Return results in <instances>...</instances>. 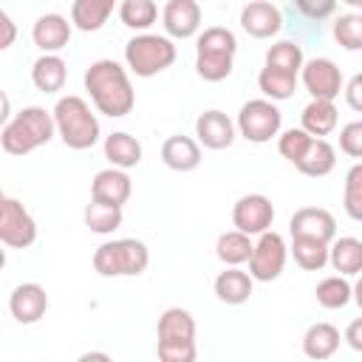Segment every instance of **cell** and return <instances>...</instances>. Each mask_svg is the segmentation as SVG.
Here are the masks:
<instances>
[{
  "mask_svg": "<svg viewBox=\"0 0 362 362\" xmlns=\"http://www.w3.org/2000/svg\"><path fill=\"white\" fill-rule=\"evenodd\" d=\"M252 274L240 272L235 266H226L218 277H215V297L226 305H243L252 297Z\"/></svg>",
  "mask_w": 362,
  "mask_h": 362,
  "instance_id": "23",
  "label": "cell"
},
{
  "mask_svg": "<svg viewBox=\"0 0 362 362\" xmlns=\"http://www.w3.org/2000/svg\"><path fill=\"white\" fill-rule=\"evenodd\" d=\"M288 232H291V238H314L322 243H334L337 221L322 206H300L288 221Z\"/></svg>",
  "mask_w": 362,
  "mask_h": 362,
  "instance_id": "12",
  "label": "cell"
},
{
  "mask_svg": "<svg viewBox=\"0 0 362 362\" xmlns=\"http://www.w3.org/2000/svg\"><path fill=\"white\" fill-rule=\"evenodd\" d=\"M57 136L54 113H48L40 105H28L11 116L8 124L0 130V144L8 156H28L31 150L48 144Z\"/></svg>",
  "mask_w": 362,
  "mask_h": 362,
  "instance_id": "2",
  "label": "cell"
},
{
  "mask_svg": "<svg viewBox=\"0 0 362 362\" xmlns=\"http://www.w3.org/2000/svg\"><path fill=\"white\" fill-rule=\"evenodd\" d=\"M311 141H314V139H311L303 127H291V130L280 133V139H277V150H280V156H283L286 161H291V164L297 167L300 158L305 156V150H308Z\"/></svg>",
  "mask_w": 362,
  "mask_h": 362,
  "instance_id": "38",
  "label": "cell"
},
{
  "mask_svg": "<svg viewBox=\"0 0 362 362\" xmlns=\"http://www.w3.org/2000/svg\"><path fill=\"white\" fill-rule=\"evenodd\" d=\"M85 90L99 113L110 119H122L136 105V90L130 85L127 71L116 59H96L85 71Z\"/></svg>",
  "mask_w": 362,
  "mask_h": 362,
  "instance_id": "1",
  "label": "cell"
},
{
  "mask_svg": "<svg viewBox=\"0 0 362 362\" xmlns=\"http://www.w3.org/2000/svg\"><path fill=\"white\" fill-rule=\"evenodd\" d=\"M342 206L351 221L362 223V161H356L345 173V187H342Z\"/></svg>",
  "mask_w": 362,
  "mask_h": 362,
  "instance_id": "36",
  "label": "cell"
},
{
  "mask_svg": "<svg viewBox=\"0 0 362 362\" xmlns=\"http://www.w3.org/2000/svg\"><path fill=\"white\" fill-rule=\"evenodd\" d=\"M339 342L342 339H339V328L337 325H331V322H314L303 334V354L311 362H322V359H331L339 351Z\"/></svg>",
  "mask_w": 362,
  "mask_h": 362,
  "instance_id": "21",
  "label": "cell"
},
{
  "mask_svg": "<svg viewBox=\"0 0 362 362\" xmlns=\"http://www.w3.org/2000/svg\"><path fill=\"white\" fill-rule=\"evenodd\" d=\"M339 150L351 158H362V119L348 122L339 130Z\"/></svg>",
  "mask_w": 362,
  "mask_h": 362,
  "instance_id": "40",
  "label": "cell"
},
{
  "mask_svg": "<svg viewBox=\"0 0 362 362\" xmlns=\"http://www.w3.org/2000/svg\"><path fill=\"white\" fill-rule=\"evenodd\" d=\"M238 54V37L223 25H209L198 34L195 42V71L206 82H221L232 74Z\"/></svg>",
  "mask_w": 362,
  "mask_h": 362,
  "instance_id": "4",
  "label": "cell"
},
{
  "mask_svg": "<svg viewBox=\"0 0 362 362\" xmlns=\"http://www.w3.org/2000/svg\"><path fill=\"white\" fill-rule=\"evenodd\" d=\"M342 90H345V102H348L356 113H362V74H354Z\"/></svg>",
  "mask_w": 362,
  "mask_h": 362,
  "instance_id": "42",
  "label": "cell"
},
{
  "mask_svg": "<svg viewBox=\"0 0 362 362\" xmlns=\"http://www.w3.org/2000/svg\"><path fill=\"white\" fill-rule=\"evenodd\" d=\"M328 249H331V243H322L314 238H291V246H288V252L294 255V263L303 272L325 269L328 266Z\"/></svg>",
  "mask_w": 362,
  "mask_h": 362,
  "instance_id": "30",
  "label": "cell"
},
{
  "mask_svg": "<svg viewBox=\"0 0 362 362\" xmlns=\"http://www.w3.org/2000/svg\"><path fill=\"white\" fill-rule=\"evenodd\" d=\"M294 8L305 14L308 20H325L337 11V3L334 0H294Z\"/></svg>",
  "mask_w": 362,
  "mask_h": 362,
  "instance_id": "41",
  "label": "cell"
},
{
  "mask_svg": "<svg viewBox=\"0 0 362 362\" xmlns=\"http://www.w3.org/2000/svg\"><path fill=\"white\" fill-rule=\"evenodd\" d=\"M0 240L8 249H28L37 240V221L11 195L0 201Z\"/></svg>",
  "mask_w": 362,
  "mask_h": 362,
  "instance_id": "8",
  "label": "cell"
},
{
  "mask_svg": "<svg viewBox=\"0 0 362 362\" xmlns=\"http://www.w3.org/2000/svg\"><path fill=\"white\" fill-rule=\"evenodd\" d=\"M240 28L255 37V40H269L274 34H280L283 28V14L274 3L269 0H255V3H246L240 8Z\"/></svg>",
  "mask_w": 362,
  "mask_h": 362,
  "instance_id": "13",
  "label": "cell"
},
{
  "mask_svg": "<svg viewBox=\"0 0 362 362\" xmlns=\"http://www.w3.org/2000/svg\"><path fill=\"white\" fill-rule=\"evenodd\" d=\"M334 40L345 51H362V14H339L334 20Z\"/></svg>",
  "mask_w": 362,
  "mask_h": 362,
  "instance_id": "37",
  "label": "cell"
},
{
  "mask_svg": "<svg viewBox=\"0 0 362 362\" xmlns=\"http://www.w3.org/2000/svg\"><path fill=\"white\" fill-rule=\"evenodd\" d=\"M345 342H348L356 354H362V317H356V320L348 322V328H345Z\"/></svg>",
  "mask_w": 362,
  "mask_h": 362,
  "instance_id": "43",
  "label": "cell"
},
{
  "mask_svg": "<svg viewBox=\"0 0 362 362\" xmlns=\"http://www.w3.org/2000/svg\"><path fill=\"white\" fill-rule=\"evenodd\" d=\"M286 257H288V246L283 240V235L277 232H266L255 240V252L249 257V274L257 283H272L283 274L286 269Z\"/></svg>",
  "mask_w": 362,
  "mask_h": 362,
  "instance_id": "9",
  "label": "cell"
},
{
  "mask_svg": "<svg viewBox=\"0 0 362 362\" xmlns=\"http://www.w3.org/2000/svg\"><path fill=\"white\" fill-rule=\"evenodd\" d=\"M232 223H235V229L238 232H243V235H266V232H272V223H274V206H272V201L266 198V195H260V192H252V195H243V198H238L235 201V206H232Z\"/></svg>",
  "mask_w": 362,
  "mask_h": 362,
  "instance_id": "10",
  "label": "cell"
},
{
  "mask_svg": "<svg viewBox=\"0 0 362 362\" xmlns=\"http://www.w3.org/2000/svg\"><path fill=\"white\" fill-rule=\"evenodd\" d=\"M54 124H57V136L62 139L65 147L71 150H90L99 141V119L90 110V105L82 96H59L54 105Z\"/></svg>",
  "mask_w": 362,
  "mask_h": 362,
  "instance_id": "3",
  "label": "cell"
},
{
  "mask_svg": "<svg viewBox=\"0 0 362 362\" xmlns=\"http://www.w3.org/2000/svg\"><path fill=\"white\" fill-rule=\"evenodd\" d=\"M150 266V249L136 238L105 240L93 252V269L102 277H139Z\"/></svg>",
  "mask_w": 362,
  "mask_h": 362,
  "instance_id": "5",
  "label": "cell"
},
{
  "mask_svg": "<svg viewBox=\"0 0 362 362\" xmlns=\"http://www.w3.org/2000/svg\"><path fill=\"white\" fill-rule=\"evenodd\" d=\"M178 51L173 45L170 37H158V34H136L133 40H127L124 45V62L136 76H156L161 71H167L175 62Z\"/></svg>",
  "mask_w": 362,
  "mask_h": 362,
  "instance_id": "6",
  "label": "cell"
},
{
  "mask_svg": "<svg viewBox=\"0 0 362 362\" xmlns=\"http://www.w3.org/2000/svg\"><path fill=\"white\" fill-rule=\"evenodd\" d=\"M105 158L116 170H130L141 161V141L124 130H116L105 136Z\"/></svg>",
  "mask_w": 362,
  "mask_h": 362,
  "instance_id": "24",
  "label": "cell"
},
{
  "mask_svg": "<svg viewBox=\"0 0 362 362\" xmlns=\"http://www.w3.org/2000/svg\"><path fill=\"white\" fill-rule=\"evenodd\" d=\"M334 167H337V150H334V144H331L328 139H314V141L308 144L305 156H303L300 164H297V170H300L303 175H311V178H322V175H328Z\"/></svg>",
  "mask_w": 362,
  "mask_h": 362,
  "instance_id": "28",
  "label": "cell"
},
{
  "mask_svg": "<svg viewBox=\"0 0 362 362\" xmlns=\"http://www.w3.org/2000/svg\"><path fill=\"white\" fill-rule=\"evenodd\" d=\"M8 311L20 325H34L48 311V294L40 283H20L8 297Z\"/></svg>",
  "mask_w": 362,
  "mask_h": 362,
  "instance_id": "14",
  "label": "cell"
},
{
  "mask_svg": "<svg viewBox=\"0 0 362 362\" xmlns=\"http://www.w3.org/2000/svg\"><path fill=\"white\" fill-rule=\"evenodd\" d=\"M161 161L175 173H189L201 164V144L189 136H170L161 144Z\"/></svg>",
  "mask_w": 362,
  "mask_h": 362,
  "instance_id": "20",
  "label": "cell"
},
{
  "mask_svg": "<svg viewBox=\"0 0 362 362\" xmlns=\"http://www.w3.org/2000/svg\"><path fill=\"white\" fill-rule=\"evenodd\" d=\"M300 79H303V88L311 93V99L334 102L339 96V90H342V71L328 57L308 59L303 65V71H300Z\"/></svg>",
  "mask_w": 362,
  "mask_h": 362,
  "instance_id": "11",
  "label": "cell"
},
{
  "mask_svg": "<svg viewBox=\"0 0 362 362\" xmlns=\"http://www.w3.org/2000/svg\"><path fill=\"white\" fill-rule=\"evenodd\" d=\"M156 17H158V6L153 0H124L119 6L122 25H127L133 31H141V34H147V28L156 23Z\"/></svg>",
  "mask_w": 362,
  "mask_h": 362,
  "instance_id": "34",
  "label": "cell"
},
{
  "mask_svg": "<svg viewBox=\"0 0 362 362\" xmlns=\"http://www.w3.org/2000/svg\"><path fill=\"white\" fill-rule=\"evenodd\" d=\"M156 337L158 342H181V339H195V317L187 308H167L158 322H156Z\"/></svg>",
  "mask_w": 362,
  "mask_h": 362,
  "instance_id": "25",
  "label": "cell"
},
{
  "mask_svg": "<svg viewBox=\"0 0 362 362\" xmlns=\"http://www.w3.org/2000/svg\"><path fill=\"white\" fill-rule=\"evenodd\" d=\"M31 40L42 54H59L71 42V23L62 14H42L31 28Z\"/></svg>",
  "mask_w": 362,
  "mask_h": 362,
  "instance_id": "18",
  "label": "cell"
},
{
  "mask_svg": "<svg viewBox=\"0 0 362 362\" xmlns=\"http://www.w3.org/2000/svg\"><path fill=\"white\" fill-rule=\"evenodd\" d=\"M161 25L167 37L187 40L201 28V6L195 0H170L161 8Z\"/></svg>",
  "mask_w": 362,
  "mask_h": 362,
  "instance_id": "16",
  "label": "cell"
},
{
  "mask_svg": "<svg viewBox=\"0 0 362 362\" xmlns=\"http://www.w3.org/2000/svg\"><path fill=\"white\" fill-rule=\"evenodd\" d=\"M317 294V303L322 308H345L351 300H354V286L342 277V274H331V277H322L314 288Z\"/></svg>",
  "mask_w": 362,
  "mask_h": 362,
  "instance_id": "33",
  "label": "cell"
},
{
  "mask_svg": "<svg viewBox=\"0 0 362 362\" xmlns=\"http://www.w3.org/2000/svg\"><path fill=\"white\" fill-rule=\"evenodd\" d=\"M158 362H195L198 348L195 339H181V342H158L156 345Z\"/></svg>",
  "mask_w": 362,
  "mask_h": 362,
  "instance_id": "39",
  "label": "cell"
},
{
  "mask_svg": "<svg viewBox=\"0 0 362 362\" xmlns=\"http://www.w3.org/2000/svg\"><path fill=\"white\" fill-rule=\"evenodd\" d=\"M0 25H3L0 48H11V42H14V34H17V28H14V23H11V17H8L6 11H0Z\"/></svg>",
  "mask_w": 362,
  "mask_h": 362,
  "instance_id": "44",
  "label": "cell"
},
{
  "mask_svg": "<svg viewBox=\"0 0 362 362\" xmlns=\"http://www.w3.org/2000/svg\"><path fill=\"white\" fill-rule=\"evenodd\" d=\"M303 65H305L303 48L297 42H291V40H280V42L269 45V51H266V68H274V71L297 76L303 71Z\"/></svg>",
  "mask_w": 362,
  "mask_h": 362,
  "instance_id": "31",
  "label": "cell"
},
{
  "mask_svg": "<svg viewBox=\"0 0 362 362\" xmlns=\"http://www.w3.org/2000/svg\"><path fill=\"white\" fill-rule=\"evenodd\" d=\"M195 136L206 150H226L235 141V122L223 110H204L195 119Z\"/></svg>",
  "mask_w": 362,
  "mask_h": 362,
  "instance_id": "17",
  "label": "cell"
},
{
  "mask_svg": "<svg viewBox=\"0 0 362 362\" xmlns=\"http://www.w3.org/2000/svg\"><path fill=\"white\" fill-rule=\"evenodd\" d=\"M133 192V181L124 170H116V167H107V170H99L90 181V201H99V204H107V206H124L127 198Z\"/></svg>",
  "mask_w": 362,
  "mask_h": 362,
  "instance_id": "15",
  "label": "cell"
},
{
  "mask_svg": "<svg viewBox=\"0 0 362 362\" xmlns=\"http://www.w3.org/2000/svg\"><path fill=\"white\" fill-rule=\"evenodd\" d=\"M252 252H255L252 238L243 235V232H238V229H229V232L218 235V240H215V255H218V260L226 263V266H235V269H238L240 263H249Z\"/></svg>",
  "mask_w": 362,
  "mask_h": 362,
  "instance_id": "29",
  "label": "cell"
},
{
  "mask_svg": "<svg viewBox=\"0 0 362 362\" xmlns=\"http://www.w3.org/2000/svg\"><path fill=\"white\" fill-rule=\"evenodd\" d=\"M124 215L119 206H107V204H99V201H90L85 206V226L96 235H110L122 226Z\"/></svg>",
  "mask_w": 362,
  "mask_h": 362,
  "instance_id": "35",
  "label": "cell"
},
{
  "mask_svg": "<svg viewBox=\"0 0 362 362\" xmlns=\"http://www.w3.org/2000/svg\"><path fill=\"white\" fill-rule=\"evenodd\" d=\"M337 122H339V113H337V105L334 102H325V99H311L303 113H300V127L311 136V139H325L337 130Z\"/></svg>",
  "mask_w": 362,
  "mask_h": 362,
  "instance_id": "19",
  "label": "cell"
},
{
  "mask_svg": "<svg viewBox=\"0 0 362 362\" xmlns=\"http://www.w3.org/2000/svg\"><path fill=\"white\" fill-rule=\"evenodd\" d=\"M65 79H68V65H65V59L59 54H42L31 65V82L42 93L62 90L65 88Z\"/></svg>",
  "mask_w": 362,
  "mask_h": 362,
  "instance_id": "22",
  "label": "cell"
},
{
  "mask_svg": "<svg viewBox=\"0 0 362 362\" xmlns=\"http://www.w3.org/2000/svg\"><path fill=\"white\" fill-rule=\"evenodd\" d=\"M257 88L263 90V99H269V102H283V99H291V96H294V90H297V76L263 65L260 74H257Z\"/></svg>",
  "mask_w": 362,
  "mask_h": 362,
  "instance_id": "32",
  "label": "cell"
},
{
  "mask_svg": "<svg viewBox=\"0 0 362 362\" xmlns=\"http://www.w3.org/2000/svg\"><path fill=\"white\" fill-rule=\"evenodd\" d=\"M283 127V113L269 99H249L240 105L238 113V133L252 144L272 141Z\"/></svg>",
  "mask_w": 362,
  "mask_h": 362,
  "instance_id": "7",
  "label": "cell"
},
{
  "mask_svg": "<svg viewBox=\"0 0 362 362\" xmlns=\"http://www.w3.org/2000/svg\"><path fill=\"white\" fill-rule=\"evenodd\" d=\"M110 14H113L110 0H74L71 3V25H76L85 34L99 31Z\"/></svg>",
  "mask_w": 362,
  "mask_h": 362,
  "instance_id": "27",
  "label": "cell"
},
{
  "mask_svg": "<svg viewBox=\"0 0 362 362\" xmlns=\"http://www.w3.org/2000/svg\"><path fill=\"white\" fill-rule=\"evenodd\" d=\"M354 303H356V305L362 308V277H359V280L354 283Z\"/></svg>",
  "mask_w": 362,
  "mask_h": 362,
  "instance_id": "46",
  "label": "cell"
},
{
  "mask_svg": "<svg viewBox=\"0 0 362 362\" xmlns=\"http://www.w3.org/2000/svg\"><path fill=\"white\" fill-rule=\"evenodd\" d=\"M328 263L334 266V272H339L342 277L351 274H362V240L359 238H337L328 249Z\"/></svg>",
  "mask_w": 362,
  "mask_h": 362,
  "instance_id": "26",
  "label": "cell"
},
{
  "mask_svg": "<svg viewBox=\"0 0 362 362\" xmlns=\"http://www.w3.org/2000/svg\"><path fill=\"white\" fill-rule=\"evenodd\" d=\"M76 362H113L105 351H88V354H82Z\"/></svg>",
  "mask_w": 362,
  "mask_h": 362,
  "instance_id": "45",
  "label": "cell"
}]
</instances>
